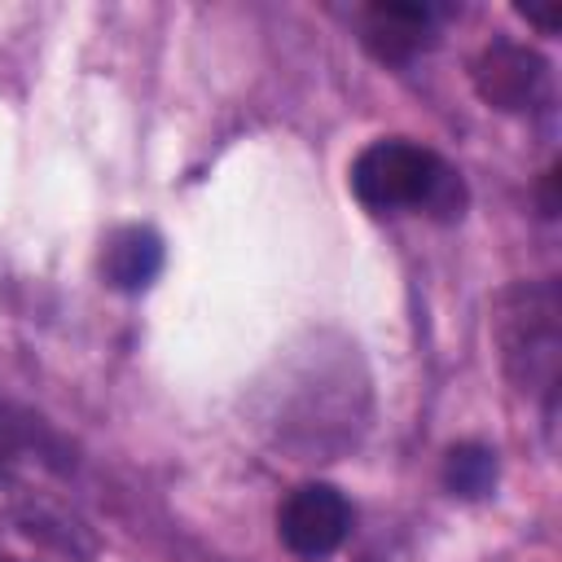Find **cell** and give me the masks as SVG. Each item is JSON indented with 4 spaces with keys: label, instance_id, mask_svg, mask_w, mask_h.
<instances>
[{
    "label": "cell",
    "instance_id": "obj_5",
    "mask_svg": "<svg viewBox=\"0 0 562 562\" xmlns=\"http://www.w3.org/2000/svg\"><path fill=\"white\" fill-rule=\"evenodd\" d=\"M435 4H404V0H386L373 4L364 13V44L382 57V61H408L413 53L430 48L435 40Z\"/></svg>",
    "mask_w": 562,
    "mask_h": 562
},
{
    "label": "cell",
    "instance_id": "obj_1",
    "mask_svg": "<svg viewBox=\"0 0 562 562\" xmlns=\"http://www.w3.org/2000/svg\"><path fill=\"white\" fill-rule=\"evenodd\" d=\"M351 189L369 211H435L461 215V180L422 145L373 140L351 162Z\"/></svg>",
    "mask_w": 562,
    "mask_h": 562
},
{
    "label": "cell",
    "instance_id": "obj_3",
    "mask_svg": "<svg viewBox=\"0 0 562 562\" xmlns=\"http://www.w3.org/2000/svg\"><path fill=\"white\" fill-rule=\"evenodd\" d=\"M474 88L492 110L522 114L549 97V61L514 40H496L474 61Z\"/></svg>",
    "mask_w": 562,
    "mask_h": 562
},
{
    "label": "cell",
    "instance_id": "obj_4",
    "mask_svg": "<svg viewBox=\"0 0 562 562\" xmlns=\"http://www.w3.org/2000/svg\"><path fill=\"white\" fill-rule=\"evenodd\" d=\"M277 527H281V540H285L290 553H299V558H329L347 540L351 505L329 483H303L281 505Z\"/></svg>",
    "mask_w": 562,
    "mask_h": 562
},
{
    "label": "cell",
    "instance_id": "obj_7",
    "mask_svg": "<svg viewBox=\"0 0 562 562\" xmlns=\"http://www.w3.org/2000/svg\"><path fill=\"white\" fill-rule=\"evenodd\" d=\"M443 483L465 501L487 496L496 483V452H487L483 443H457L443 461Z\"/></svg>",
    "mask_w": 562,
    "mask_h": 562
},
{
    "label": "cell",
    "instance_id": "obj_2",
    "mask_svg": "<svg viewBox=\"0 0 562 562\" xmlns=\"http://www.w3.org/2000/svg\"><path fill=\"white\" fill-rule=\"evenodd\" d=\"M496 338L505 369L536 391H549L558 378V290L553 285H514L496 307Z\"/></svg>",
    "mask_w": 562,
    "mask_h": 562
},
{
    "label": "cell",
    "instance_id": "obj_8",
    "mask_svg": "<svg viewBox=\"0 0 562 562\" xmlns=\"http://www.w3.org/2000/svg\"><path fill=\"white\" fill-rule=\"evenodd\" d=\"M518 13H522L527 22H536L544 35L562 26V0H527V4H518Z\"/></svg>",
    "mask_w": 562,
    "mask_h": 562
},
{
    "label": "cell",
    "instance_id": "obj_6",
    "mask_svg": "<svg viewBox=\"0 0 562 562\" xmlns=\"http://www.w3.org/2000/svg\"><path fill=\"white\" fill-rule=\"evenodd\" d=\"M101 272L123 294L149 290L154 277L162 272V237L145 224H127V228L110 233V241L101 250Z\"/></svg>",
    "mask_w": 562,
    "mask_h": 562
}]
</instances>
